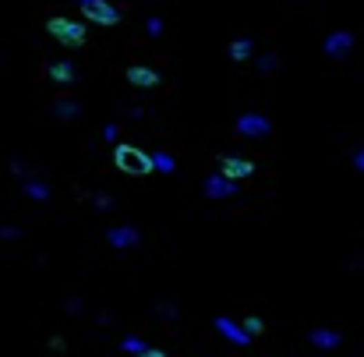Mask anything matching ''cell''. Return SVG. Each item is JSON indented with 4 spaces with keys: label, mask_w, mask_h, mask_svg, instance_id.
Returning <instances> with one entry per match:
<instances>
[{
    "label": "cell",
    "mask_w": 364,
    "mask_h": 357,
    "mask_svg": "<svg viewBox=\"0 0 364 357\" xmlns=\"http://www.w3.org/2000/svg\"><path fill=\"white\" fill-rule=\"evenodd\" d=\"M25 195H32L36 202H46V198H50V188L39 184V181H25Z\"/></svg>",
    "instance_id": "obj_15"
},
{
    "label": "cell",
    "mask_w": 364,
    "mask_h": 357,
    "mask_svg": "<svg viewBox=\"0 0 364 357\" xmlns=\"http://www.w3.org/2000/svg\"><path fill=\"white\" fill-rule=\"evenodd\" d=\"M240 325H245V333H248L251 340H258V336L265 333V322H262V318H255V315H248V318L240 322Z\"/></svg>",
    "instance_id": "obj_14"
},
{
    "label": "cell",
    "mask_w": 364,
    "mask_h": 357,
    "mask_svg": "<svg viewBox=\"0 0 364 357\" xmlns=\"http://www.w3.org/2000/svg\"><path fill=\"white\" fill-rule=\"evenodd\" d=\"M103 138H106V142H113V138H117V128H113V124H106V128H103ZM113 145H117V142H113Z\"/></svg>",
    "instance_id": "obj_22"
},
{
    "label": "cell",
    "mask_w": 364,
    "mask_h": 357,
    "mask_svg": "<svg viewBox=\"0 0 364 357\" xmlns=\"http://www.w3.org/2000/svg\"><path fill=\"white\" fill-rule=\"evenodd\" d=\"M322 50H325L329 61H343V57L354 50V32H347V28H336V32H329V36H325Z\"/></svg>",
    "instance_id": "obj_6"
},
{
    "label": "cell",
    "mask_w": 364,
    "mask_h": 357,
    "mask_svg": "<svg viewBox=\"0 0 364 357\" xmlns=\"http://www.w3.org/2000/svg\"><path fill=\"white\" fill-rule=\"evenodd\" d=\"M46 78H50L53 85H75V78H78V68H75L71 61H53V64L46 68Z\"/></svg>",
    "instance_id": "obj_9"
},
{
    "label": "cell",
    "mask_w": 364,
    "mask_h": 357,
    "mask_svg": "<svg viewBox=\"0 0 364 357\" xmlns=\"http://www.w3.org/2000/svg\"><path fill=\"white\" fill-rule=\"evenodd\" d=\"M202 191H205L209 198H233V195H237V184L227 181V177H220V173H212L209 181L202 184Z\"/></svg>",
    "instance_id": "obj_8"
},
{
    "label": "cell",
    "mask_w": 364,
    "mask_h": 357,
    "mask_svg": "<svg viewBox=\"0 0 364 357\" xmlns=\"http://www.w3.org/2000/svg\"><path fill=\"white\" fill-rule=\"evenodd\" d=\"M138 357H166V350H156V347H149L145 354H138Z\"/></svg>",
    "instance_id": "obj_23"
},
{
    "label": "cell",
    "mask_w": 364,
    "mask_h": 357,
    "mask_svg": "<svg viewBox=\"0 0 364 357\" xmlns=\"http://www.w3.org/2000/svg\"><path fill=\"white\" fill-rule=\"evenodd\" d=\"M106 241L120 251V248H135L138 244V230L135 226H113V230H106Z\"/></svg>",
    "instance_id": "obj_11"
},
{
    "label": "cell",
    "mask_w": 364,
    "mask_h": 357,
    "mask_svg": "<svg viewBox=\"0 0 364 357\" xmlns=\"http://www.w3.org/2000/svg\"><path fill=\"white\" fill-rule=\"evenodd\" d=\"M312 343H315L318 350H336V347L343 343V336L332 333V329H315V333H312Z\"/></svg>",
    "instance_id": "obj_13"
},
{
    "label": "cell",
    "mask_w": 364,
    "mask_h": 357,
    "mask_svg": "<svg viewBox=\"0 0 364 357\" xmlns=\"http://www.w3.org/2000/svg\"><path fill=\"white\" fill-rule=\"evenodd\" d=\"M354 166L364 173V148H357V153H354Z\"/></svg>",
    "instance_id": "obj_21"
},
{
    "label": "cell",
    "mask_w": 364,
    "mask_h": 357,
    "mask_svg": "<svg viewBox=\"0 0 364 357\" xmlns=\"http://www.w3.org/2000/svg\"><path fill=\"white\" fill-rule=\"evenodd\" d=\"M46 36L57 39L60 46H68V50H78V46L88 43V21L53 15V18H46Z\"/></svg>",
    "instance_id": "obj_2"
},
{
    "label": "cell",
    "mask_w": 364,
    "mask_h": 357,
    "mask_svg": "<svg viewBox=\"0 0 364 357\" xmlns=\"http://www.w3.org/2000/svg\"><path fill=\"white\" fill-rule=\"evenodd\" d=\"M216 166H220L216 173L227 177V181H233V184H237V181H248V177L258 170V166H255L251 160H245V156H220Z\"/></svg>",
    "instance_id": "obj_4"
},
{
    "label": "cell",
    "mask_w": 364,
    "mask_h": 357,
    "mask_svg": "<svg viewBox=\"0 0 364 357\" xmlns=\"http://www.w3.org/2000/svg\"><path fill=\"white\" fill-rule=\"evenodd\" d=\"M120 347H124L128 354H145V350H149V347H145V343H142L138 336H128V340H124V343H120Z\"/></svg>",
    "instance_id": "obj_18"
},
{
    "label": "cell",
    "mask_w": 364,
    "mask_h": 357,
    "mask_svg": "<svg viewBox=\"0 0 364 357\" xmlns=\"http://www.w3.org/2000/svg\"><path fill=\"white\" fill-rule=\"evenodd\" d=\"M149 36H153V39H160V36H163V18H156V15L149 18Z\"/></svg>",
    "instance_id": "obj_20"
},
{
    "label": "cell",
    "mask_w": 364,
    "mask_h": 357,
    "mask_svg": "<svg viewBox=\"0 0 364 357\" xmlns=\"http://www.w3.org/2000/svg\"><path fill=\"white\" fill-rule=\"evenodd\" d=\"M233 128H237V135H240V138H255V142H258V138H265V135H272V124L265 121L262 113H240Z\"/></svg>",
    "instance_id": "obj_5"
},
{
    "label": "cell",
    "mask_w": 364,
    "mask_h": 357,
    "mask_svg": "<svg viewBox=\"0 0 364 357\" xmlns=\"http://www.w3.org/2000/svg\"><path fill=\"white\" fill-rule=\"evenodd\" d=\"M227 53H230L233 64H245V61H251V57H255V43H251L248 36H240V39H233V43L227 46Z\"/></svg>",
    "instance_id": "obj_12"
},
{
    "label": "cell",
    "mask_w": 364,
    "mask_h": 357,
    "mask_svg": "<svg viewBox=\"0 0 364 357\" xmlns=\"http://www.w3.org/2000/svg\"><path fill=\"white\" fill-rule=\"evenodd\" d=\"M124 78H128V85H135V88H156V85H160V71H156V68H145V64H131V68L124 71Z\"/></svg>",
    "instance_id": "obj_7"
},
{
    "label": "cell",
    "mask_w": 364,
    "mask_h": 357,
    "mask_svg": "<svg viewBox=\"0 0 364 357\" xmlns=\"http://www.w3.org/2000/svg\"><path fill=\"white\" fill-rule=\"evenodd\" d=\"M82 8V18L93 21V25H103V28H113L124 21V15H120L117 4H110V0H78Z\"/></svg>",
    "instance_id": "obj_3"
},
{
    "label": "cell",
    "mask_w": 364,
    "mask_h": 357,
    "mask_svg": "<svg viewBox=\"0 0 364 357\" xmlns=\"http://www.w3.org/2000/svg\"><path fill=\"white\" fill-rule=\"evenodd\" d=\"M276 64H280V57H276V53H265L262 61H258V68H262V71H276Z\"/></svg>",
    "instance_id": "obj_19"
},
{
    "label": "cell",
    "mask_w": 364,
    "mask_h": 357,
    "mask_svg": "<svg viewBox=\"0 0 364 357\" xmlns=\"http://www.w3.org/2000/svg\"><path fill=\"white\" fill-rule=\"evenodd\" d=\"M216 329H220V333H223V336H227L230 343H237V347H248V343H251V336L245 333V325L230 322L227 315H220V318H216Z\"/></svg>",
    "instance_id": "obj_10"
},
{
    "label": "cell",
    "mask_w": 364,
    "mask_h": 357,
    "mask_svg": "<svg viewBox=\"0 0 364 357\" xmlns=\"http://www.w3.org/2000/svg\"><path fill=\"white\" fill-rule=\"evenodd\" d=\"M53 110L64 117V121H71V117H78V103H71V99H57L53 103Z\"/></svg>",
    "instance_id": "obj_16"
},
{
    "label": "cell",
    "mask_w": 364,
    "mask_h": 357,
    "mask_svg": "<svg viewBox=\"0 0 364 357\" xmlns=\"http://www.w3.org/2000/svg\"><path fill=\"white\" fill-rule=\"evenodd\" d=\"M113 166L120 173H128V177H149V173H156L153 153H145V148H138V145H128V142L113 145Z\"/></svg>",
    "instance_id": "obj_1"
},
{
    "label": "cell",
    "mask_w": 364,
    "mask_h": 357,
    "mask_svg": "<svg viewBox=\"0 0 364 357\" xmlns=\"http://www.w3.org/2000/svg\"><path fill=\"white\" fill-rule=\"evenodd\" d=\"M153 163H156V170H160V173H173V170H177V163H173L166 153H153Z\"/></svg>",
    "instance_id": "obj_17"
}]
</instances>
